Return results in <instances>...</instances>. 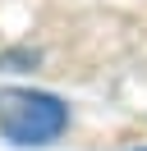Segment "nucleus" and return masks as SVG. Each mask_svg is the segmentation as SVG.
Wrapping results in <instances>:
<instances>
[{
	"instance_id": "1",
	"label": "nucleus",
	"mask_w": 147,
	"mask_h": 151,
	"mask_svg": "<svg viewBox=\"0 0 147 151\" xmlns=\"http://www.w3.org/2000/svg\"><path fill=\"white\" fill-rule=\"evenodd\" d=\"M69 128V105L51 92H32V87H14L0 92V133L14 147H46Z\"/></svg>"
},
{
	"instance_id": "2",
	"label": "nucleus",
	"mask_w": 147,
	"mask_h": 151,
	"mask_svg": "<svg viewBox=\"0 0 147 151\" xmlns=\"http://www.w3.org/2000/svg\"><path fill=\"white\" fill-rule=\"evenodd\" d=\"M9 64H37V50H5L0 55V69H9Z\"/></svg>"
}]
</instances>
